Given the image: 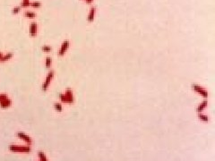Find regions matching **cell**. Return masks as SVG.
Returning <instances> with one entry per match:
<instances>
[{"label":"cell","instance_id":"5bb4252c","mask_svg":"<svg viewBox=\"0 0 215 161\" xmlns=\"http://www.w3.org/2000/svg\"><path fill=\"white\" fill-rule=\"evenodd\" d=\"M24 16L27 17V18H30V19H33L36 17V14L32 11H25L24 12Z\"/></svg>","mask_w":215,"mask_h":161},{"label":"cell","instance_id":"ba28073f","mask_svg":"<svg viewBox=\"0 0 215 161\" xmlns=\"http://www.w3.org/2000/svg\"><path fill=\"white\" fill-rule=\"evenodd\" d=\"M65 95L67 96V98L68 104H72V103H73V101H74L73 93V91H72V90H71L70 88H68L67 90H65Z\"/></svg>","mask_w":215,"mask_h":161},{"label":"cell","instance_id":"ffe728a7","mask_svg":"<svg viewBox=\"0 0 215 161\" xmlns=\"http://www.w3.org/2000/svg\"><path fill=\"white\" fill-rule=\"evenodd\" d=\"M42 50H43L44 52H46V53H49V52H50V51L52 50V48H51V47H49V46L45 45V46L42 47Z\"/></svg>","mask_w":215,"mask_h":161},{"label":"cell","instance_id":"30bf717a","mask_svg":"<svg viewBox=\"0 0 215 161\" xmlns=\"http://www.w3.org/2000/svg\"><path fill=\"white\" fill-rule=\"evenodd\" d=\"M12 105V100L10 99H6L3 101L0 102V107H1L2 108H9Z\"/></svg>","mask_w":215,"mask_h":161},{"label":"cell","instance_id":"8992f818","mask_svg":"<svg viewBox=\"0 0 215 161\" xmlns=\"http://www.w3.org/2000/svg\"><path fill=\"white\" fill-rule=\"evenodd\" d=\"M30 34L32 37H35L37 35V32H38V24L35 22H32L30 25Z\"/></svg>","mask_w":215,"mask_h":161},{"label":"cell","instance_id":"2e32d148","mask_svg":"<svg viewBox=\"0 0 215 161\" xmlns=\"http://www.w3.org/2000/svg\"><path fill=\"white\" fill-rule=\"evenodd\" d=\"M52 64V58L50 56H47L46 58V61H45V65L47 68H50V66Z\"/></svg>","mask_w":215,"mask_h":161},{"label":"cell","instance_id":"3957f363","mask_svg":"<svg viewBox=\"0 0 215 161\" xmlns=\"http://www.w3.org/2000/svg\"><path fill=\"white\" fill-rule=\"evenodd\" d=\"M54 75H55V72L53 70H50L49 72V73L47 74L46 79H45V81H44V82L42 84V90L43 91H47V90H48L49 86L50 85V83H51V82H52V80L54 78Z\"/></svg>","mask_w":215,"mask_h":161},{"label":"cell","instance_id":"7a4b0ae2","mask_svg":"<svg viewBox=\"0 0 215 161\" xmlns=\"http://www.w3.org/2000/svg\"><path fill=\"white\" fill-rule=\"evenodd\" d=\"M192 90H194V91H195L197 94H199V95L201 96V97H203L204 99H208V97H209V93H208V91L205 90L203 87H202L201 85H199V84H192Z\"/></svg>","mask_w":215,"mask_h":161},{"label":"cell","instance_id":"e0dca14e","mask_svg":"<svg viewBox=\"0 0 215 161\" xmlns=\"http://www.w3.org/2000/svg\"><path fill=\"white\" fill-rule=\"evenodd\" d=\"M30 6L34 7V8L41 7V2H40V1H33V2H31Z\"/></svg>","mask_w":215,"mask_h":161},{"label":"cell","instance_id":"4fadbf2b","mask_svg":"<svg viewBox=\"0 0 215 161\" xmlns=\"http://www.w3.org/2000/svg\"><path fill=\"white\" fill-rule=\"evenodd\" d=\"M12 58H13V54L12 53H7L6 55L2 56V58L0 59V62H6L8 60H10Z\"/></svg>","mask_w":215,"mask_h":161},{"label":"cell","instance_id":"d6986e66","mask_svg":"<svg viewBox=\"0 0 215 161\" xmlns=\"http://www.w3.org/2000/svg\"><path fill=\"white\" fill-rule=\"evenodd\" d=\"M21 9H22V7H21V5H19V6H15V7H14L13 9H12V13L14 14H18L20 11H21Z\"/></svg>","mask_w":215,"mask_h":161},{"label":"cell","instance_id":"ac0fdd59","mask_svg":"<svg viewBox=\"0 0 215 161\" xmlns=\"http://www.w3.org/2000/svg\"><path fill=\"white\" fill-rule=\"evenodd\" d=\"M59 99L62 101V102H65V103H68V100H67V96L65 95V93H60L59 94Z\"/></svg>","mask_w":215,"mask_h":161},{"label":"cell","instance_id":"5b68a950","mask_svg":"<svg viewBox=\"0 0 215 161\" xmlns=\"http://www.w3.org/2000/svg\"><path fill=\"white\" fill-rule=\"evenodd\" d=\"M69 46H70V41H69L68 40H64L63 43H62V45H61V47H60V49H59L58 55H59V56L65 55V52L67 51V49H68V48H69Z\"/></svg>","mask_w":215,"mask_h":161},{"label":"cell","instance_id":"44dd1931","mask_svg":"<svg viewBox=\"0 0 215 161\" xmlns=\"http://www.w3.org/2000/svg\"><path fill=\"white\" fill-rule=\"evenodd\" d=\"M7 98H8L7 94H5V93H4V94H0V102L3 101V100H5V99H6Z\"/></svg>","mask_w":215,"mask_h":161},{"label":"cell","instance_id":"52a82bcc","mask_svg":"<svg viewBox=\"0 0 215 161\" xmlns=\"http://www.w3.org/2000/svg\"><path fill=\"white\" fill-rule=\"evenodd\" d=\"M207 106H208V100L207 99H203L198 105L197 108H196V112H197V114L198 113H203V111L207 108Z\"/></svg>","mask_w":215,"mask_h":161},{"label":"cell","instance_id":"7c38bea8","mask_svg":"<svg viewBox=\"0 0 215 161\" xmlns=\"http://www.w3.org/2000/svg\"><path fill=\"white\" fill-rule=\"evenodd\" d=\"M38 157H39V161H49L48 158H47L46 154L43 152L41 150H39L38 151Z\"/></svg>","mask_w":215,"mask_h":161},{"label":"cell","instance_id":"cb8c5ba5","mask_svg":"<svg viewBox=\"0 0 215 161\" xmlns=\"http://www.w3.org/2000/svg\"><path fill=\"white\" fill-rule=\"evenodd\" d=\"M23 2H25V3H28V2H31L30 0H23Z\"/></svg>","mask_w":215,"mask_h":161},{"label":"cell","instance_id":"7402d4cb","mask_svg":"<svg viewBox=\"0 0 215 161\" xmlns=\"http://www.w3.org/2000/svg\"><path fill=\"white\" fill-rule=\"evenodd\" d=\"M85 1H86L87 3H89V4H90V3H91V2L93 1V0H85Z\"/></svg>","mask_w":215,"mask_h":161},{"label":"cell","instance_id":"277c9868","mask_svg":"<svg viewBox=\"0 0 215 161\" xmlns=\"http://www.w3.org/2000/svg\"><path fill=\"white\" fill-rule=\"evenodd\" d=\"M16 136L19 139L23 140L25 143L28 144V146H31L32 144V139L29 135H27L26 134H24L23 132H18L16 134Z\"/></svg>","mask_w":215,"mask_h":161},{"label":"cell","instance_id":"9c48e42d","mask_svg":"<svg viewBox=\"0 0 215 161\" xmlns=\"http://www.w3.org/2000/svg\"><path fill=\"white\" fill-rule=\"evenodd\" d=\"M95 14H96V7L95 6H91V9H90V12L88 14V17H87L89 23H91L93 20H94Z\"/></svg>","mask_w":215,"mask_h":161},{"label":"cell","instance_id":"603a6c76","mask_svg":"<svg viewBox=\"0 0 215 161\" xmlns=\"http://www.w3.org/2000/svg\"><path fill=\"white\" fill-rule=\"evenodd\" d=\"M4 55H3V53L2 52H0V59H1L2 58V56H3Z\"/></svg>","mask_w":215,"mask_h":161},{"label":"cell","instance_id":"8fae6325","mask_svg":"<svg viewBox=\"0 0 215 161\" xmlns=\"http://www.w3.org/2000/svg\"><path fill=\"white\" fill-rule=\"evenodd\" d=\"M197 116H198L199 120L202 121V122H203V123H208L210 121L209 116L207 115H204V114H203V113H198Z\"/></svg>","mask_w":215,"mask_h":161},{"label":"cell","instance_id":"6da1fadb","mask_svg":"<svg viewBox=\"0 0 215 161\" xmlns=\"http://www.w3.org/2000/svg\"><path fill=\"white\" fill-rule=\"evenodd\" d=\"M9 150L16 153H30L32 151L31 146H18V145H9Z\"/></svg>","mask_w":215,"mask_h":161},{"label":"cell","instance_id":"9a60e30c","mask_svg":"<svg viewBox=\"0 0 215 161\" xmlns=\"http://www.w3.org/2000/svg\"><path fill=\"white\" fill-rule=\"evenodd\" d=\"M54 108H55L56 111H58V112H62L63 111V107H62L61 104L58 103V102H55L54 103Z\"/></svg>","mask_w":215,"mask_h":161}]
</instances>
